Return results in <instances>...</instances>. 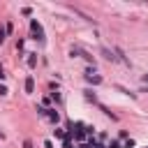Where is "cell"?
<instances>
[{"mask_svg": "<svg viewBox=\"0 0 148 148\" xmlns=\"http://www.w3.org/2000/svg\"><path fill=\"white\" fill-rule=\"evenodd\" d=\"M30 30H32V35H35V39H37L39 44H44V30H42V25H39V23L35 21V18L30 21Z\"/></svg>", "mask_w": 148, "mask_h": 148, "instance_id": "cell-1", "label": "cell"}, {"mask_svg": "<svg viewBox=\"0 0 148 148\" xmlns=\"http://www.w3.org/2000/svg\"><path fill=\"white\" fill-rule=\"evenodd\" d=\"M86 81H88V83H92V86H99V83H102V76H99V74H95L92 69H88V72H86Z\"/></svg>", "mask_w": 148, "mask_h": 148, "instance_id": "cell-2", "label": "cell"}, {"mask_svg": "<svg viewBox=\"0 0 148 148\" xmlns=\"http://www.w3.org/2000/svg\"><path fill=\"white\" fill-rule=\"evenodd\" d=\"M83 130H86V127H83L81 123H76V130H74V139H76V141H83V139H86V132H83Z\"/></svg>", "mask_w": 148, "mask_h": 148, "instance_id": "cell-3", "label": "cell"}, {"mask_svg": "<svg viewBox=\"0 0 148 148\" xmlns=\"http://www.w3.org/2000/svg\"><path fill=\"white\" fill-rule=\"evenodd\" d=\"M46 118H49L51 123H58V120H60V113H58L56 109H46Z\"/></svg>", "mask_w": 148, "mask_h": 148, "instance_id": "cell-4", "label": "cell"}, {"mask_svg": "<svg viewBox=\"0 0 148 148\" xmlns=\"http://www.w3.org/2000/svg\"><path fill=\"white\" fill-rule=\"evenodd\" d=\"M23 88H25V92H32V90H35V79H32V76H28V79H25V83H23Z\"/></svg>", "mask_w": 148, "mask_h": 148, "instance_id": "cell-5", "label": "cell"}, {"mask_svg": "<svg viewBox=\"0 0 148 148\" xmlns=\"http://www.w3.org/2000/svg\"><path fill=\"white\" fill-rule=\"evenodd\" d=\"M102 56H104L106 60H116V56H113V53H111L109 49H102Z\"/></svg>", "mask_w": 148, "mask_h": 148, "instance_id": "cell-6", "label": "cell"}, {"mask_svg": "<svg viewBox=\"0 0 148 148\" xmlns=\"http://www.w3.org/2000/svg\"><path fill=\"white\" fill-rule=\"evenodd\" d=\"M5 35H7V30H5V25H0V44H5V39H7Z\"/></svg>", "mask_w": 148, "mask_h": 148, "instance_id": "cell-7", "label": "cell"}, {"mask_svg": "<svg viewBox=\"0 0 148 148\" xmlns=\"http://www.w3.org/2000/svg\"><path fill=\"white\" fill-rule=\"evenodd\" d=\"M35 62H37V58H35V53H30V58H28V65H30V67H35Z\"/></svg>", "mask_w": 148, "mask_h": 148, "instance_id": "cell-8", "label": "cell"}, {"mask_svg": "<svg viewBox=\"0 0 148 148\" xmlns=\"http://www.w3.org/2000/svg\"><path fill=\"white\" fill-rule=\"evenodd\" d=\"M86 99H92V102H97V97H95L90 90H86Z\"/></svg>", "mask_w": 148, "mask_h": 148, "instance_id": "cell-9", "label": "cell"}, {"mask_svg": "<svg viewBox=\"0 0 148 148\" xmlns=\"http://www.w3.org/2000/svg\"><path fill=\"white\" fill-rule=\"evenodd\" d=\"M109 148H123V146H120L118 141H111V143H109Z\"/></svg>", "mask_w": 148, "mask_h": 148, "instance_id": "cell-10", "label": "cell"}, {"mask_svg": "<svg viewBox=\"0 0 148 148\" xmlns=\"http://www.w3.org/2000/svg\"><path fill=\"white\" fill-rule=\"evenodd\" d=\"M23 148H32V141H30V139H25V141H23Z\"/></svg>", "mask_w": 148, "mask_h": 148, "instance_id": "cell-11", "label": "cell"}, {"mask_svg": "<svg viewBox=\"0 0 148 148\" xmlns=\"http://www.w3.org/2000/svg\"><path fill=\"white\" fill-rule=\"evenodd\" d=\"M0 95H7V88L5 86H0Z\"/></svg>", "mask_w": 148, "mask_h": 148, "instance_id": "cell-12", "label": "cell"}, {"mask_svg": "<svg viewBox=\"0 0 148 148\" xmlns=\"http://www.w3.org/2000/svg\"><path fill=\"white\" fill-rule=\"evenodd\" d=\"M5 79V69H2V65H0V81Z\"/></svg>", "mask_w": 148, "mask_h": 148, "instance_id": "cell-13", "label": "cell"}, {"mask_svg": "<svg viewBox=\"0 0 148 148\" xmlns=\"http://www.w3.org/2000/svg\"><path fill=\"white\" fill-rule=\"evenodd\" d=\"M143 83H146V86H148V74H143Z\"/></svg>", "mask_w": 148, "mask_h": 148, "instance_id": "cell-14", "label": "cell"}, {"mask_svg": "<svg viewBox=\"0 0 148 148\" xmlns=\"http://www.w3.org/2000/svg\"><path fill=\"white\" fill-rule=\"evenodd\" d=\"M143 92H148V86H146V88H143Z\"/></svg>", "mask_w": 148, "mask_h": 148, "instance_id": "cell-15", "label": "cell"}]
</instances>
